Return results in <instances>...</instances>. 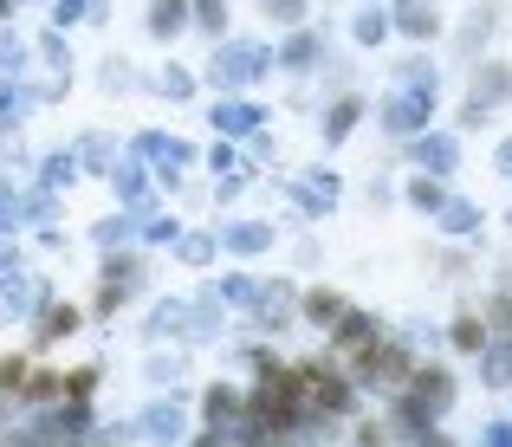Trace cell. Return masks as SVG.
<instances>
[{"label":"cell","instance_id":"obj_1","mask_svg":"<svg viewBox=\"0 0 512 447\" xmlns=\"http://www.w3.org/2000/svg\"><path fill=\"white\" fill-rule=\"evenodd\" d=\"M273 72V52L260 46V39H214V59H208V85L214 91H247V85H260V78Z\"/></svg>","mask_w":512,"mask_h":447},{"label":"cell","instance_id":"obj_2","mask_svg":"<svg viewBox=\"0 0 512 447\" xmlns=\"http://www.w3.org/2000/svg\"><path fill=\"white\" fill-rule=\"evenodd\" d=\"M143 286H150V260L143 253H104L98 266V292H91V311L98 318H117V311L130 305V298H143Z\"/></svg>","mask_w":512,"mask_h":447},{"label":"cell","instance_id":"obj_3","mask_svg":"<svg viewBox=\"0 0 512 447\" xmlns=\"http://www.w3.org/2000/svg\"><path fill=\"white\" fill-rule=\"evenodd\" d=\"M376 350H383V324H376L370 311H357V305H350L344 318H338V331H331V363L357 376L363 363L376 357Z\"/></svg>","mask_w":512,"mask_h":447},{"label":"cell","instance_id":"obj_4","mask_svg":"<svg viewBox=\"0 0 512 447\" xmlns=\"http://www.w3.org/2000/svg\"><path fill=\"white\" fill-rule=\"evenodd\" d=\"M376 117H383V130L389 137H422L428 124H435V91H415V85H396L383 104H376Z\"/></svg>","mask_w":512,"mask_h":447},{"label":"cell","instance_id":"obj_5","mask_svg":"<svg viewBox=\"0 0 512 447\" xmlns=\"http://www.w3.org/2000/svg\"><path fill=\"white\" fill-rule=\"evenodd\" d=\"M130 156H143L150 162V175L169 188H182V169H195V143H182V137H163V130H143L137 143H130Z\"/></svg>","mask_w":512,"mask_h":447},{"label":"cell","instance_id":"obj_6","mask_svg":"<svg viewBox=\"0 0 512 447\" xmlns=\"http://www.w3.org/2000/svg\"><path fill=\"white\" fill-rule=\"evenodd\" d=\"M299 324V286L292 279H260V298H253V331L286 337Z\"/></svg>","mask_w":512,"mask_h":447},{"label":"cell","instance_id":"obj_7","mask_svg":"<svg viewBox=\"0 0 512 447\" xmlns=\"http://www.w3.org/2000/svg\"><path fill=\"white\" fill-rule=\"evenodd\" d=\"M286 195H292V208H299L305 221H325V214L344 201V182H338V169H305V175L286 182Z\"/></svg>","mask_w":512,"mask_h":447},{"label":"cell","instance_id":"obj_8","mask_svg":"<svg viewBox=\"0 0 512 447\" xmlns=\"http://www.w3.org/2000/svg\"><path fill=\"white\" fill-rule=\"evenodd\" d=\"M214 240H221V253H234V260H260V253L279 247V227L260 221V214H234V221L214 227Z\"/></svg>","mask_w":512,"mask_h":447},{"label":"cell","instance_id":"obj_9","mask_svg":"<svg viewBox=\"0 0 512 447\" xmlns=\"http://www.w3.org/2000/svg\"><path fill=\"white\" fill-rule=\"evenodd\" d=\"M46 305H52L46 273H0V311H7V318H39Z\"/></svg>","mask_w":512,"mask_h":447},{"label":"cell","instance_id":"obj_10","mask_svg":"<svg viewBox=\"0 0 512 447\" xmlns=\"http://www.w3.org/2000/svg\"><path fill=\"white\" fill-rule=\"evenodd\" d=\"M409 156H415L422 175L448 182V175L461 169V137H454V130H422V137H409Z\"/></svg>","mask_w":512,"mask_h":447},{"label":"cell","instance_id":"obj_11","mask_svg":"<svg viewBox=\"0 0 512 447\" xmlns=\"http://www.w3.org/2000/svg\"><path fill=\"white\" fill-rule=\"evenodd\" d=\"M208 124H214V137H221V143H247V137H260L273 117H266L260 104H247V98H221L208 111Z\"/></svg>","mask_w":512,"mask_h":447},{"label":"cell","instance_id":"obj_12","mask_svg":"<svg viewBox=\"0 0 512 447\" xmlns=\"http://www.w3.org/2000/svg\"><path fill=\"white\" fill-rule=\"evenodd\" d=\"M512 98V65H500V59H480L474 65V78H467V104H480V111H500V104Z\"/></svg>","mask_w":512,"mask_h":447},{"label":"cell","instance_id":"obj_13","mask_svg":"<svg viewBox=\"0 0 512 447\" xmlns=\"http://www.w3.org/2000/svg\"><path fill=\"white\" fill-rule=\"evenodd\" d=\"M104 182H111V195H117V208H143V201H150V162L143 156H117V169L104 175Z\"/></svg>","mask_w":512,"mask_h":447},{"label":"cell","instance_id":"obj_14","mask_svg":"<svg viewBox=\"0 0 512 447\" xmlns=\"http://www.w3.org/2000/svg\"><path fill=\"white\" fill-rule=\"evenodd\" d=\"M279 72H312V65H325V33L318 26H292V39L273 52Z\"/></svg>","mask_w":512,"mask_h":447},{"label":"cell","instance_id":"obj_15","mask_svg":"<svg viewBox=\"0 0 512 447\" xmlns=\"http://www.w3.org/2000/svg\"><path fill=\"white\" fill-rule=\"evenodd\" d=\"M137 435L143 441H156V447H175L188 435V415H182V402H150V409L137 415Z\"/></svg>","mask_w":512,"mask_h":447},{"label":"cell","instance_id":"obj_16","mask_svg":"<svg viewBox=\"0 0 512 447\" xmlns=\"http://www.w3.org/2000/svg\"><path fill=\"white\" fill-rule=\"evenodd\" d=\"M389 26L409 39H435L441 33V7L435 0H389Z\"/></svg>","mask_w":512,"mask_h":447},{"label":"cell","instance_id":"obj_17","mask_svg":"<svg viewBox=\"0 0 512 447\" xmlns=\"http://www.w3.org/2000/svg\"><path fill=\"white\" fill-rule=\"evenodd\" d=\"M344 311H350V298L344 292H331V286H312V292H299V318L305 324H312V331H338V318H344Z\"/></svg>","mask_w":512,"mask_h":447},{"label":"cell","instance_id":"obj_18","mask_svg":"<svg viewBox=\"0 0 512 447\" xmlns=\"http://www.w3.org/2000/svg\"><path fill=\"white\" fill-rule=\"evenodd\" d=\"M363 111H370V104H363V91H338V98L325 104V117H318V130H325V143H344L350 130L363 124Z\"/></svg>","mask_w":512,"mask_h":447},{"label":"cell","instance_id":"obj_19","mask_svg":"<svg viewBox=\"0 0 512 447\" xmlns=\"http://www.w3.org/2000/svg\"><path fill=\"white\" fill-rule=\"evenodd\" d=\"M435 227L448 240H474L480 227H487V214H480V201H467V195H448L441 201V214H435Z\"/></svg>","mask_w":512,"mask_h":447},{"label":"cell","instance_id":"obj_20","mask_svg":"<svg viewBox=\"0 0 512 447\" xmlns=\"http://www.w3.org/2000/svg\"><path fill=\"white\" fill-rule=\"evenodd\" d=\"M78 324H85V311H78V305H59V298H52V305L33 318V344H39V350H52V344H65Z\"/></svg>","mask_w":512,"mask_h":447},{"label":"cell","instance_id":"obj_21","mask_svg":"<svg viewBox=\"0 0 512 447\" xmlns=\"http://www.w3.org/2000/svg\"><path fill=\"white\" fill-rule=\"evenodd\" d=\"M91 247H98V253H124V247H137V208L104 214V221L91 227Z\"/></svg>","mask_w":512,"mask_h":447},{"label":"cell","instance_id":"obj_22","mask_svg":"<svg viewBox=\"0 0 512 447\" xmlns=\"http://www.w3.org/2000/svg\"><path fill=\"white\" fill-rule=\"evenodd\" d=\"M39 98H46L39 85H26V78H7V72H0V130H13Z\"/></svg>","mask_w":512,"mask_h":447},{"label":"cell","instance_id":"obj_23","mask_svg":"<svg viewBox=\"0 0 512 447\" xmlns=\"http://www.w3.org/2000/svg\"><path fill=\"white\" fill-rule=\"evenodd\" d=\"M448 344H454V350H461V357H480V350H487V344H493V331H487V318H480V311H474V305H467V311H454V324H448Z\"/></svg>","mask_w":512,"mask_h":447},{"label":"cell","instance_id":"obj_24","mask_svg":"<svg viewBox=\"0 0 512 447\" xmlns=\"http://www.w3.org/2000/svg\"><path fill=\"white\" fill-rule=\"evenodd\" d=\"M208 292L221 298V305H240V311H253V298H260V273H247V266H234V273L208 279Z\"/></svg>","mask_w":512,"mask_h":447},{"label":"cell","instance_id":"obj_25","mask_svg":"<svg viewBox=\"0 0 512 447\" xmlns=\"http://www.w3.org/2000/svg\"><path fill=\"white\" fill-rule=\"evenodd\" d=\"M143 337H188V298H163V305L150 311V324H143Z\"/></svg>","mask_w":512,"mask_h":447},{"label":"cell","instance_id":"obj_26","mask_svg":"<svg viewBox=\"0 0 512 447\" xmlns=\"http://www.w3.org/2000/svg\"><path fill=\"white\" fill-rule=\"evenodd\" d=\"M402 201H409L415 214H428V221H435L441 201H448V182H435V175H409V182H402Z\"/></svg>","mask_w":512,"mask_h":447},{"label":"cell","instance_id":"obj_27","mask_svg":"<svg viewBox=\"0 0 512 447\" xmlns=\"http://www.w3.org/2000/svg\"><path fill=\"white\" fill-rule=\"evenodd\" d=\"M169 253H175L182 266H208L214 253H221V240H214V227H182V240H175Z\"/></svg>","mask_w":512,"mask_h":447},{"label":"cell","instance_id":"obj_28","mask_svg":"<svg viewBox=\"0 0 512 447\" xmlns=\"http://www.w3.org/2000/svg\"><path fill=\"white\" fill-rule=\"evenodd\" d=\"M72 156H78V169H85V175H111V169H117V143L104 137V130H91V137L78 143Z\"/></svg>","mask_w":512,"mask_h":447},{"label":"cell","instance_id":"obj_29","mask_svg":"<svg viewBox=\"0 0 512 447\" xmlns=\"http://www.w3.org/2000/svg\"><path fill=\"white\" fill-rule=\"evenodd\" d=\"M480 383H487V389L512 383V337H493V344L480 350Z\"/></svg>","mask_w":512,"mask_h":447},{"label":"cell","instance_id":"obj_30","mask_svg":"<svg viewBox=\"0 0 512 447\" xmlns=\"http://www.w3.org/2000/svg\"><path fill=\"white\" fill-rule=\"evenodd\" d=\"M150 39H175V33H188V0H150Z\"/></svg>","mask_w":512,"mask_h":447},{"label":"cell","instance_id":"obj_31","mask_svg":"<svg viewBox=\"0 0 512 447\" xmlns=\"http://www.w3.org/2000/svg\"><path fill=\"white\" fill-rule=\"evenodd\" d=\"M78 175H85V169H78L72 149H52V156H39V188H52V195H59V188H72Z\"/></svg>","mask_w":512,"mask_h":447},{"label":"cell","instance_id":"obj_32","mask_svg":"<svg viewBox=\"0 0 512 447\" xmlns=\"http://www.w3.org/2000/svg\"><path fill=\"white\" fill-rule=\"evenodd\" d=\"M350 33H357V46H383V39L396 33V26H389V7H357Z\"/></svg>","mask_w":512,"mask_h":447},{"label":"cell","instance_id":"obj_33","mask_svg":"<svg viewBox=\"0 0 512 447\" xmlns=\"http://www.w3.org/2000/svg\"><path fill=\"white\" fill-rule=\"evenodd\" d=\"M13 227H26V188L0 175V234H13Z\"/></svg>","mask_w":512,"mask_h":447},{"label":"cell","instance_id":"obj_34","mask_svg":"<svg viewBox=\"0 0 512 447\" xmlns=\"http://www.w3.org/2000/svg\"><path fill=\"white\" fill-rule=\"evenodd\" d=\"M493 26H500V20H493V7H480V13H467V26H461V39H454V46H461V59H474V52H480V46H487V39H493Z\"/></svg>","mask_w":512,"mask_h":447},{"label":"cell","instance_id":"obj_35","mask_svg":"<svg viewBox=\"0 0 512 447\" xmlns=\"http://www.w3.org/2000/svg\"><path fill=\"white\" fill-rule=\"evenodd\" d=\"M188 26H195V33H208V39H221V26H227V0H188Z\"/></svg>","mask_w":512,"mask_h":447},{"label":"cell","instance_id":"obj_36","mask_svg":"<svg viewBox=\"0 0 512 447\" xmlns=\"http://www.w3.org/2000/svg\"><path fill=\"white\" fill-rule=\"evenodd\" d=\"M59 221V195L52 188H26V227H52Z\"/></svg>","mask_w":512,"mask_h":447},{"label":"cell","instance_id":"obj_37","mask_svg":"<svg viewBox=\"0 0 512 447\" xmlns=\"http://www.w3.org/2000/svg\"><path fill=\"white\" fill-rule=\"evenodd\" d=\"M0 72L7 78H26V39L13 26H0Z\"/></svg>","mask_w":512,"mask_h":447},{"label":"cell","instance_id":"obj_38","mask_svg":"<svg viewBox=\"0 0 512 447\" xmlns=\"http://www.w3.org/2000/svg\"><path fill=\"white\" fill-rule=\"evenodd\" d=\"M156 91H163L169 104H188V98H195V72H188V65H169V72L156 78Z\"/></svg>","mask_w":512,"mask_h":447},{"label":"cell","instance_id":"obj_39","mask_svg":"<svg viewBox=\"0 0 512 447\" xmlns=\"http://www.w3.org/2000/svg\"><path fill=\"white\" fill-rule=\"evenodd\" d=\"M260 13L273 26H305V13H312V0H260Z\"/></svg>","mask_w":512,"mask_h":447},{"label":"cell","instance_id":"obj_40","mask_svg":"<svg viewBox=\"0 0 512 447\" xmlns=\"http://www.w3.org/2000/svg\"><path fill=\"white\" fill-rule=\"evenodd\" d=\"M91 13V0H52V33H65V26H78Z\"/></svg>","mask_w":512,"mask_h":447},{"label":"cell","instance_id":"obj_41","mask_svg":"<svg viewBox=\"0 0 512 447\" xmlns=\"http://www.w3.org/2000/svg\"><path fill=\"white\" fill-rule=\"evenodd\" d=\"M182 370H188L182 357H156V363H150V383H163V389H175V383H182Z\"/></svg>","mask_w":512,"mask_h":447},{"label":"cell","instance_id":"obj_42","mask_svg":"<svg viewBox=\"0 0 512 447\" xmlns=\"http://www.w3.org/2000/svg\"><path fill=\"white\" fill-rule=\"evenodd\" d=\"M39 52L52 59V72H72V52H65V39H59V33H46V39H39Z\"/></svg>","mask_w":512,"mask_h":447},{"label":"cell","instance_id":"obj_43","mask_svg":"<svg viewBox=\"0 0 512 447\" xmlns=\"http://www.w3.org/2000/svg\"><path fill=\"white\" fill-rule=\"evenodd\" d=\"M104 91H111V98H117V91H130V65L124 59H104Z\"/></svg>","mask_w":512,"mask_h":447},{"label":"cell","instance_id":"obj_44","mask_svg":"<svg viewBox=\"0 0 512 447\" xmlns=\"http://www.w3.org/2000/svg\"><path fill=\"white\" fill-rule=\"evenodd\" d=\"M208 169H214V175H234V169H240L234 143H214V149H208Z\"/></svg>","mask_w":512,"mask_h":447},{"label":"cell","instance_id":"obj_45","mask_svg":"<svg viewBox=\"0 0 512 447\" xmlns=\"http://www.w3.org/2000/svg\"><path fill=\"white\" fill-rule=\"evenodd\" d=\"M480 447H512V422H487L480 428Z\"/></svg>","mask_w":512,"mask_h":447},{"label":"cell","instance_id":"obj_46","mask_svg":"<svg viewBox=\"0 0 512 447\" xmlns=\"http://www.w3.org/2000/svg\"><path fill=\"white\" fill-rule=\"evenodd\" d=\"M363 201H370V208H389V201H396V188H389V182H383V175H376V182H370V188H363Z\"/></svg>","mask_w":512,"mask_h":447},{"label":"cell","instance_id":"obj_47","mask_svg":"<svg viewBox=\"0 0 512 447\" xmlns=\"http://www.w3.org/2000/svg\"><path fill=\"white\" fill-rule=\"evenodd\" d=\"M493 169H500L506 182H512V137H500V143H493Z\"/></svg>","mask_w":512,"mask_h":447}]
</instances>
